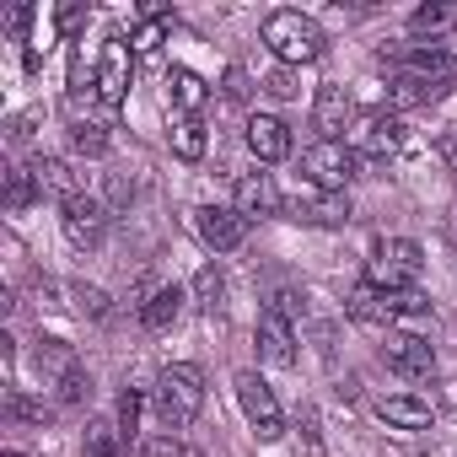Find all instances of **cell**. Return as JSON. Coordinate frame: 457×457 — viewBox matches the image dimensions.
I'll list each match as a JSON object with an SVG mask.
<instances>
[{"label":"cell","mask_w":457,"mask_h":457,"mask_svg":"<svg viewBox=\"0 0 457 457\" xmlns=\"http://www.w3.org/2000/svg\"><path fill=\"white\" fill-rule=\"evenodd\" d=\"M259 355L270 366H296V334H291V318H280L275 307L259 312Z\"/></svg>","instance_id":"15"},{"label":"cell","mask_w":457,"mask_h":457,"mask_svg":"<svg viewBox=\"0 0 457 457\" xmlns=\"http://www.w3.org/2000/svg\"><path fill=\"white\" fill-rule=\"evenodd\" d=\"M409 28H414V33H446V28H457V12H452V6H420V12L409 17Z\"/></svg>","instance_id":"31"},{"label":"cell","mask_w":457,"mask_h":457,"mask_svg":"<svg viewBox=\"0 0 457 457\" xmlns=\"http://www.w3.org/2000/svg\"><path fill=\"white\" fill-rule=\"evenodd\" d=\"M167 87H172V103H178V113H199V108H204V97H210V87H204V81H199L188 65H172Z\"/></svg>","instance_id":"21"},{"label":"cell","mask_w":457,"mask_h":457,"mask_svg":"<svg viewBox=\"0 0 457 457\" xmlns=\"http://www.w3.org/2000/svg\"><path fill=\"white\" fill-rule=\"evenodd\" d=\"M264 92H270V97H296V76H291V65L270 71V76H264Z\"/></svg>","instance_id":"34"},{"label":"cell","mask_w":457,"mask_h":457,"mask_svg":"<svg viewBox=\"0 0 457 457\" xmlns=\"http://www.w3.org/2000/svg\"><path fill=\"white\" fill-rule=\"evenodd\" d=\"M452 87H430V81H414V76H393V87H387V103L393 108H420V103H436V97H446Z\"/></svg>","instance_id":"23"},{"label":"cell","mask_w":457,"mask_h":457,"mask_svg":"<svg viewBox=\"0 0 457 457\" xmlns=\"http://www.w3.org/2000/svg\"><path fill=\"white\" fill-rule=\"evenodd\" d=\"M108 199H113V204H129V199H135V178L113 172V178H108Z\"/></svg>","instance_id":"38"},{"label":"cell","mask_w":457,"mask_h":457,"mask_svg":"<svg viewBox=\"0 0 457 457\" xmlns=\"http://www.w3.org/2000/svg\"><path fill=\"white\" fill-rule=\"evenodd\" d=\"M226 97H232V103H248V71H243V65L226 71Z\"/></svg>","instance_id":"37"},{"label":"cell","mask_w":457,"mask_h":457,"mask_svg":"<svg viewBox=\"0 0 457 457\" xmlns=\"http://www.w3.org/2000/svg\"><path fill=\"white\" fill-rule=\"evenodd\" d=\"M129 49H124V38H108L103 44V65H97V103L108 108V113H119L124 108V92H129Z\"/></svg>","instance_id":"9"},{"label":"cell","mask_w":457,"mask_h":457,"mask_svg":"<svg viewBox=\"0 0 457 457\" xmlns=\"http://www.w3.org/2000/svg\"><path fill=\"white\" fill-rule=\"evenodd\" d=\"M237 403H243V414L253 420L259 441H280V436H286L280 403H275V393H270V382H264L259 371H243V377H237Z\"/></svg>","instance_id":"6"},{"label":"cell","mask_w":457,"mask_h":457,"mask_svg":"<svg viewBox=\"0 0 457 457\" xmlns=\"http://www.w3.org/2000/svg\"><path fill=\"white\" fill-rule=\"evenodd\" d=\"M382 361H387L398 377H409V382L436 377V350H430V339H420V334H393V328H387V339H382Z\"/></svg>","instance_id":"8"},{"label":"cell","mask_w":457,"mask_h":457,"mask_svg":"<svg viewBox=\"0 0 457 457\" xmlns=\"http://www.w3.org/2000/svg\"><path fill=\"white\" fill-rule=\"evenodd\" d=\"M135 312H140V323H145L151 334H162V328L178 323V312H183V291H178V286H140Z\"/></svg>","instance_id":"17"},{"label":"cell","mask_w":457,"mask_h":457,"mask_svg":"<svg viewBox=\"0 0 457 457\" xmlns=\"http://www.w3.org/2000/svg\"><path fill=\"white\" fill-rule=\"evenodd\" d=\"M172 151L183 156V162H199L204 156V124H199V113H172Z\"/></svg>","instance_id":"22"},{"label":"cell","mask_w":457,"mask_h":457,"mask_svg":"<svg viewBox=\"0 0 457 457\" xmlns=\"http://www.w3.org/2000/svg\"><path fill=\"white\" fill-rule=\"evenodd\" d=\"M264 49H270L280 65H312V60H323L328 38H323V28H318L312 17H302V12H275V17H264Z\"/></svg>","instance_id":"1"},{"label":"cell","mask_w":457,"mask_h":457,"mask_svg":"<svg viewBox=\"0 0 457 457\" xmlns=\"http://www.w3.org/2000/svg\"><path fill=\"white\" fill-rule=\"evenodd\" d=\"M194 302H199L204 312H220V307H226V275H220L215 264H204V270L194 275Z\"/></svg>","instance_id":"25"},{"label":"cell","mask_w":457,"mask_h":457,"mask_svg":"<svg viewBox=\"0 0 457 457\" xmlns=\"http://www.w3.org/2000/svg\"><path fill=\"white\" fill-rule=\"evenodd\" d=\"M33 361H38V371H44V377H54V382H60V377H71V371L81 366V361H76V350H71L65 339H38Z\"/></svg>","instance_id":"24"},{"label":"cell","mask_w":457,"mask_h":457,"mask_svg":"<svg viewBox=\"0 0 457 457\" xmlns=\"http://www.w3.org/2000/svg\"><path fill=\"white\" fill-rule=\"evenodd\" d=\"M199 409H204V371L188 366V361H172L156 377V414H162V425L183 430V425L199 420Z\"/></svg>","instance_id":"2"},{"label":"cell","mask_w":457,"mask_h":457,"mask_svg":"<svg viewBox=\"0 0 457 457\" xmlns=\"http://www.w3.org/2000/svg\"><path fill=\"white\" fill-rule=\"evenodd\" d=\"M135 425H140V393H135V387H124V393H119V430H124V436H135Z\"/></svg>","instance_id":"33"},{"label":"cell","mask_w":457,"mask_h":457,"mask_svg":"<svg viewBox=\"0 0 457 457\" xmlns=\"http://www.w3.org/2000/svg\"><path fill=\"white\" fill-rule=\"evenodd\" d=\"M420 264H425L420 243H409V237H377L371 253H366V286H377V291H409L420 280Z\"/></svg>","instance_id":"3"},{"label":"cell","mask_w":457,"mask_h":457,"mask_svg":"<svg viewBox=\"0 0 457 457\" xmlns=\"http://www.w3.org/2000/svg\"><path fill=\"white\" fill-rule=\"evenodd\" d=\"M6 457H22V452H6Z\"/></svg>","instance_id":"42"},{"label":"cell","mask_w":457,"mask_h":457,"mask_svg":"<svg viewBox=\"0 0 457 457\" xmlns=\"http://www.w3.org/2000/svg\"><path fill=\"white\" fill-rule=\"evenodd\" d=\"M81 457H124V441H119V430H108V425H92V430H87V441H81Z\"/></svg>","instance_id":"30"},{"label":"cell","mask_w":457,"mask_h":457,"mask_svg":"<svg viewBox=\"0 0 457 457\" xmlns=\"http://www.w3.org/2000/svg\"><path fill=\"white\" fill-rule=\"evenodd\" d=\"M430 307V296H420L414 286L409 291H377V286H355L350 291V302H345V312L355 318V323H377V328H393L398 318H420Z\"/></svg>","instance_id":"4"},{"label":"cell","mask_w":457,"mask_h":457,"mask_svg":"<svg viewBox=\"0 0 457 457\" xmlns=\"http://www.w3.org/2000/svg\"><path fill=\"white\" fill-rule=\"evenodd\" d=\"M6 414H12V420H28V425H44V420H49V403H44V398H28L22 387H12V393H6Z\"/></svg>","instance_id":"29"},{"label":"cell","mask_w":457,"mask_h":457,"mask_svg":"<svg viewBox=\"0 0 457 457\" xmlns=\"http://www.w3.org/2000/svg\"><path fill=\"white\" fill-rule=\"evenodd\" d=\"M199 237H204L215 253H232V248H243V237H248V220L237 215V204H204V210H199Z\"/></svg>","instance_id":"10"},{"label":"cell","mask_w":457,"mask_h":457,"mask_svg":"<svg viewBox=\"0 0 457 457\" xmlns=\"http://www.w3.org/2000/svg\"><path fill=\"white\" fill-rule=\"evenodd\" d=\"M38 199V183L28 167H6V210H28Z\"/></svg>","instance_id":"26"},{"label":"cell","mask_w":457,"mask_h":457,"mask_svg":"<svg viewBox=\"0 0 457 457\" xmlns=\"http://www.w3.org/2000/svg\"><path fill=\"white\" fill-rule=\"evenodd\" d=\"M156 44H162V22H145V28L135 33V54H151Z\"/></svg>","instance_id":"39"},{"label":"cell","mask_w":457,"mask_h":457,"mask_svg":"<svg viewBox=\"0 0 457 457\" xmlns=\"http://www.w3.org/2000/svg\"><path fill=\"white\" fill-rule=\"evenodd\" d=\"M280 210H286V199H280L270 172H243L237 178V215L243 220H264V215H280Z\"/></svg>","instance_id":"12"},{"label":"cell","mask_w":457,"mask_h":457,"mask_svg":"<svg viewBox=\"0 0 457 457\" xmlns=\"http://www.w3.org/2000/svg\"><path fill=\"white\" fill-rule=\"evenodd\" d=\"M286 210H291V220H302V226H345V220H350V199H345V194H312V199H291Z\"/></svg>","instance_id":"18"},{"label":"cell","mask_w":457,"mask_h":457,"mask_svg":"<svg viewBox=\"0 0 457 457\" xmlns=\"http://www.w3.org/2000/svg\"><path fill=\"white\" fill-rule=\"evenodd\" d=\"M350 119H355V97L345 87H318V97H312V129L323 140H339V129H350Z\"/></svg>","instance_id":"13"},{"label":"cell","mask_w":457,"mask_h":457,"mask_svg":"<svg viewBox=\"0 0 457 457\" xmlns=\"http://www.w3.org/2000/svg\"><path fill=\"white\" fill-rule=\"evenodd\" d=\"M28 135H33V113H17V119H12V140H17V145H22V140H28Z\"/></svg>","instance_id":"40"},{"label":"cell","mask_w":457,"mask_h":457,"mask_svg":"<svg viewBox=\"0 0 457 457\" xmlns=\"http://www.w3.org/2000/svg\"><path fill=\"white\" fill-rule=\"evenodd\" d=\"M28 172H33V183H38V199L49 194V199H60V204H65V199H76V194H81V188H76V172H71L60 156H33V162H28Z\"/></svg>","instance_id":"19"},{"label":"cell","mask_w":457,"mask_h":457,"mask_svg":"<svg viewBox=\"0 0 457 457\" xmlns=\"http://www.w3.org/2000/svg\"><path fill=\"white\" fill-rule=\"evenodd\" d=\"M398 145H403V124H398V113H371V119L355 129V156L382 162V156H393Z\"/></svg>","instance_id":"14"},{"label":"cell","mask_w":457,"mask_h":457,"mask_svg":"<svg viewBox=\"0 0 457 457\" xmlns=\"http://www.w3.org/2000/svg\"><path fill=\"white\" fill-rule=\"evenodd\" d=\"M71 145H76L81 156H103V151H108V129L92 124V119H76V124H71Z\"/></svg>","instance_id":"27"},{"label":"cell","mask_w":457,"mask_h":457,"mask_svg":"<svg viewBox=\"0 0 457 457\" xmlns=\"http://www.w3.org/2000/svg\"><path fill=\"white\" fill-rule=\"evenodd\" d=\"M377 414H382L387 425H398V430H425V425L436 420V409H430L425 398H414V393H393V398H377Z\"/></svg>","instance_id":"20"},{"label":"cell","mask_w":457,"mask_h":457,"mask_svg":"<svg viewBox=\"0 0 457 457\" xmlns=\"http://www.w3.org/2000/svg\"><path fill=\"white\" fill-rule=\"evenodd\" d=\"M140 457H188V446L167 430V436H145L140 441Z\"/></svg>","instance_id":"32"},{"label":"cell","mask_w":457,"mask_h":457,"mask_svg":"<svg viewBox=\"0 0 457 457\" xmlns=\"http://www.w3.org/2000/svg\"><path fill=\"white\" fill-rule=\"evenodd\" d=\"M398 76H414V81H430V87H457V54H446V49H403L398 60Z\"/></svg>","instance_id":"11"},{"label":"cell","mask_w":457,"mask_h":457,"mask_svg":"<svg viewBox=\"0 0 457 457\" xmlns=\"http://www.w3.org/2000/svg\"><path fill=\"white\" fill-rule=\"evenodd\" d=\"M54 398H60L65 409L87 403V398H92V377H87V366H76L71 377H60V382H54Z\"/></svg>","instance_id":"28"},{"label":"cell","mask_w":457,"mask_h":457,"mask_svg":"<svg viewBox=\"0 0 457 457\" xmlns=\"http://www.w3.org/2000/svg\"><path fill=\"white\" fill-rule=\"evenodd\" d=\"M248 151H253L259 162H286V156H291V129H286V119L253 113V119H248Z\"/></svg>","instance_id":"16"},{"label":"cell","mask_w":457,"mask_h":457,"mask_svg":"<svg viewBox=\"0 0 457 457\" xmlns=\"http://www.w3.org/2000/svg\"><path fill=\"white\" fill-rule=\"evenodd\" d=\"M60 226H65V237L76 248H97L108 237V204L92 199V194H76V199L60 204Z\"/></svg>","instance_id":"7"},{"label":"cell","mask_w":457,"mask_h":457,"mask_svg":"<svg viewBox=\"0 0 457 457\" xmlns=\"http://www.w3.org/2000/svg\"><path fill=\"white\" fill-rule=\"evenodd\" d=\"M81 22H87V6H54V28L60 33H76Z\"/></svg>","instance_id":"36"},{"label":"cell","mask_w":457,"mask_h":457,"mask_svg":"<svg viewBox=\"0 0 457 457\" xmlns=\"http://www.w3.org/2000/svg\"><path fill=\"white\" fill-rule=\"evenodd\" d=\"M12 28L28 33V28H33V6H17V12H12Z\"/></svg>","instance_id":"41"},{"label":"cell","mask_w":457,"mask_h":457,"mask_svg":"<svg viewBox=\"0 0 457 457\" xmlns=\"http://www.w3.org/2000/svg\"><path fill=\"white\" fill-rule=\"evenodd\" d=\"M355 167H361V156H355V145H345V140H318V145L302 156V172H307V183H312L318 194H345V183L355 178Z\"/></svg>","instance_id":"5"},{"label":"cell","mask_w":457,"mask_h":457,"mask_svg":"<svg viewBox=\"0 0 457 457\" xmlns=\"http://www.w3.org/2000/svg\"><path fill=\"white\" fill-rule=\"evenodd\" d=\"M76 302H81L87 318H108V296H103L97 286H76Z\"/></svg>","instance_id":"35"}]
</instances>
